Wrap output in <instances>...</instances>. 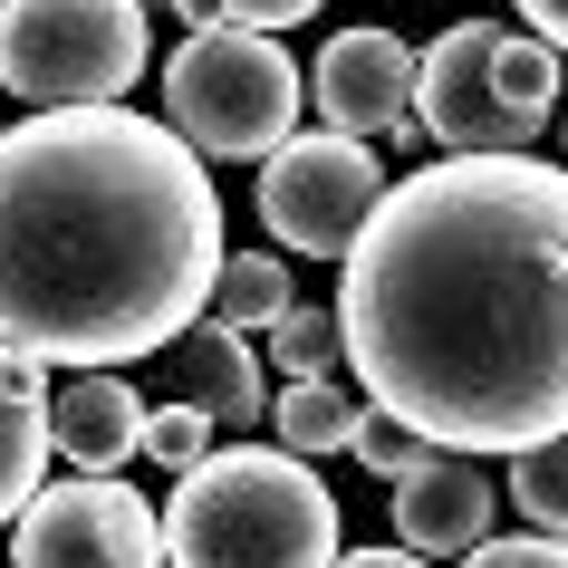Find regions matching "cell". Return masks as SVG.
Returning a JSON list of instances; mask_svg holds the SVG:
<instances>
[{
	"label": "cell",
	"instance_id": "7",
	"mask_svg": "<svg viewBox=\"0 0 568 568\" xmlns=\"http://www.w3.org/2000/svg\"><path fill=\"white\" fill-rule=\"evenodd\" d=\"M10 568H164V520L116 473L59 481V491H39L20 510Z\"/></svg>",
	"mask_w": 568,
	"mask_h": 568
},
{
	"label": "cell",
	"instance_id": "3",
	"mask_svg": "<svg viewBox=\"0 0 568 568\" xmlns=\"http://www.w3.org/2000/svg\"><path fill=\"white\" fill-rule=\"evenodd\" d=\"M174 568H337V501L308 473V453L232 444L203 453L164 510Z\"/></svg>",
	"mask_w": 568,
	"mask_h": 568
},
{
	"label": "cell",
	"instance_id": "25",
	"mask_svg": "<svg viewBox=\"0 0 568 568\" xmlns=\"http://www.w3.org/2000/svg\"><path fill=\"white\" fill-rule=\"evenodd\" d=\"M145 10H154V0H145ZM164 10H174V0H164Z\"/></svg>",
	"mask_w": 568,
	"mask_h": 568
},
{
	"label": "cell",
	"instance_id": "21",
	"mask_svg": "<svg viewBox=\"0 0 568 568\" xmlns=\"http://www.w3.org/2000/svg\"><path fill=\"white\" fill-rule=\"evenodd\" d=\"M463 568H568V539H549V530L539 539H481Z\"/></svg>",
	"mask_w": 568,
	"mask_h": 568
},
{
	"label": "cell",
	"instance_id": "20",
	"mask_svg": "<svg viewBox=\"0 0 568 568\" xmlns=\"http://www.w3.org/2000/svg\"><path fill=\"white\" fill-rule=\"evenodd\" d=\"M347 453H357V463H366L376 481H405V473H415V463H424L434 444H424L415 424H395V415H366V424H357V444H347Z\"/></svg>",
	"mask_w": 568,
	"mask_h": 568
},
{
	"label": "cell",
	"instance_id": "6",
	"mask_svg": "<svg viewBox=\"0 0 568 568\" xmlns=\"http://www.w3.org/2000/svg\"><path fill=\"white\" fill-rule=\"evenodd\" d=\"M386 183H376V154L357 135H290L280 154H261V222L280 251L300 261H347L357 232L376 222Z\"/></svg>",
	"mask_w": 568,
	"mask_h": 568
},
{
	"label": "cell",
	"instance_id": "22",
	"mask_svg": "<svg viewBox=\"0 0 568 568\" xmlns=\"http://www.w3.org/2000/svg\"><path fill=\"white\" fill-rule=\"evenodd\" d=\"M520 20H530L549 49H568V0H520Z\"/></svg>",
	"mask_w": 568,
	"mask_h": 568
},
{
	"label": "cell",
	"instance_id": "11",
	"mask_svg": "<svg viewBox=\"0 0 568 568\" xmlns=\"http://www.w3.org/2000/svg\"><path fill=\"white\" fill-rule=\"evenodd\" d=\"M164 386H174V405H203L222 434H251V424L270 415L261 366H251V347H241L222 318H193V328L164 347Z\"/></svg>",
	"mask_w": 568,
	"mask_h": 568
},
{
	"label": "cell",
	"instance_id": "9",
	"mask_svg": "<svg viewBox=\"0 0 568 568\" xmlns=\"http://www.w3.org/2000/svg\"><path fill=\"white\" fill-rule=\"evenodd\" d=\"M308 97H318V116H328L337 135H357V145L405 135V125H415V49L395 30H337L328 49H318V68H308Z\"/></svg>",
	"mask_w": 568,
	"mask_h": 568
},
{
	"label": "cell",
	"instance_id": "12",
	"mask_svg": "<svg viewBox=\"0 0 568 568\" xmlns=\"http://www.w3.org/2000/svg\"><path fill=\"white\" fill-rule=\"evenodd\" d=\"M49 405H59L49 366L0 337V520H20L39 501V473H49V444H59Z\"/></svg>",
	"mask_w": 568,
	"mask_h": 568
},
{
	"label": "cell",
	"instance_id": "18",
	"mask_svg": "<svg viewBox=\"0 0 568 568\" xmlns=\"http://www.w3.org/2000/svg\"><path fill=\"white\" fill-rule=\"evenodd\" d=\"M212 434L222 424L203 415V405H164V415H145V463H164V473H193L212 453Z\"/></svg>",
	"mask_w": 568,
	"mask_h": 568
},
{
	"label": "cell",
	"instance_id": "15",
	"mask_svg": "<svg viewBox=\"0 0 568 568\" xmlns=\"http://www.w3.org/2000/svg\"><path fill=\"white\" fill-rule=\"evenodd\" d=\"M280 308H290V261H280V251H232L222 280H212L203 318H222V328H270Z\"/></svg>",
	"mask_w": 568,
	"mask_h": 568
},
{
	"label": "cell",
	"instance_id": "17",
	"mask_svg": "<svg viewBox=\"0 0 568 568\" xmlns=\"http://www.w3.org/2000/svg\"><path fill=\"white\" fill-rule=\"evenodd\" d=\"M510 501H520L530 530L568 539V434H549V444H530L520 463H510Z\"/></svg>",
	"mask_w": 568,
	"mask_h": 568
},
{
	"label": "cell",
	"instance_id": "4",
	"mask_svg": "<svg viewBox=\"0 0 568 568\" xmlns=\"http://www.w3.org/2000/svg\"><path fill=\"white\" fill-rule=\"evenodd\" d=\"M164 125L193 154H280L300 135V68L270 30H193L164 59Z\"/></svg>",
	"mask_w": 568,
	"mask_h": 568
},
{
	"label": "cell",
	"instance_id": "10",
	"mask_svg": "<svg viewBox=\"0 0 568 568\" xmlns=\"http://www.w3.org/2000/svg\"><path fill=\"white\" fill-rule=\"evenodd\" d=\"M395 539L424 549V559H473L491 539V481L473 473V453L434 444L415 473L395 481Z\"/></svg>",
	"mask_w": 568,
	"mask_h": 568
},
{
	"label": "cell",
	"instance_id": "24",
	"mask_svg": "<svg viewBox=\"0 0 568 568\" xmlns=\"http://www.w3.org/2000/svg\"><path fill=\"white\" fill-rule=\"evenodd\" d=\"M559 154H568V116H559Z\"/></svg>",
	"mask_w": 568,
	"mask_h": 568
},
{
	"label": "cell",
	"instance_id": "1",
	"mask_svg": "<svg viewBox=\"0 0 568 568\" xmlns=\"http://www.w3.org/2000/svg\"><path fill=\"white\" fill-rule=\"evenodd\" d=\"M337 270L347 366L376 415L453 453H530L568 434V164H424Z\"/></svg>",
	"mask_w": 568,
	"mask_h": 568
},
{
	"label": "cell",
	"instance_id": "2",
	"mask_svg": "<svg viewBox=\"0 0 568 568\" xmlns=\"http://www.w3.org/2000/svg\"><path fill=\"white\" fill-rule=\"evenodd\" d=\"M222 193L135 106H39L0 125V337L39 366L164 357L212 308Z\"/></svg>",
	"mask_w": 568,
	"mask_h": 568
},
{
	"label": "cell",
	"instance_id": "16",
	"mask_svg": "<svg viewBox=\"0 0 568 568\" xmlns=\"http://www.w3.org/2000/svg\"><path fill=\"white\" fill-rule=\"evenodd\" d=\"M270 357H280V376H337L347 366V318H337V300L328 308H280L270 318Z\"/></svg>",
	"mask_w": 568,
	"mask_h": 568
},
{
	"label": "cell",
	"instance_id": "5",
	"mask_svg": "<svg viewBox=\"0 0 568 568\" xmlns=\"http://www.w3.org/2000/svg\"><path fill=\"white\" fill-rule=\"evenodd\" d=\"M145 78V0H0V88L30 106H116Z\"/></svg>",
	"mask_w": 568,
	"mask_h": 568
},
{
	"label": "cell",
	"instance_id": "8",
	"mask_svg": "<svg viewBox=\"0 0 568 568\" xmlns=\"http://www.w3.org/2000/svg\"><path fill=\"white\" fill-rule=\"evenodd\" d=\"M501 39H510L501 20H463L415 59V125L444 154H520L530 145V125L510 116V97H501Z\"/></svg>",
	"mask_w": 568,
	"mask_h": 568
},
{
	"label": "cell",
	"instance_id": "19",
	"mask_svg": "<svg viewBox=\"0 0 568 568\" xmlns=\"http://www.w3.org/2000/svg\"><path fill=\"white\" fill-rule=\"evenodd\" d=\"M193 30H300L318 0H174Z\"/></svg>",
	"mask_w": 568,
	"mask_h": 568
},
{
	"label": "cell",
	"instance_id": "14",
	"mask_svg": "<svg viewBox=\"0 0 568 568\" xmlns=\"http://www.w3.org/2000/svg\"><path fill=\"white\" fill-rule=\"evenodd\" d=\"M366 415H376V395L347 386V376H290V395L270 405V424H280V444H290V453H337V444H357Z\"/></svg>",
	"mask_w": 568,
	"mask_h": 568
},
{
	"label": "cell",
	"instance_id": "23",
	"mask_svg": "<svg viewBox=\"0 0 568 568\" xmlns=\"http://www.w3.org/2000/svg\"><path fill=\"white\" fill-rule=\"evenodd\" d=\"M337 568H424V549H357V559H337Z\"/></svg>",
	"mask_w": 568,
	"mask_h": 568
},
{
	"label": "cell",
	"instance_id": "13",
	"mask_svg": "<svg viewBox=\"0 0 568 568\" xmlns=\"http://www.w3.org/2000/svg\"><path fill=\"white\" fill-rule=\"evenodd\" d=\"M49 424H59V453L78 473H116V463L145 453V395L116 386L106 366H78L59 386V405H49Z\"/></svg>",
	"mask_w": 568,
	"mask_h": 568
}]
</instances>
